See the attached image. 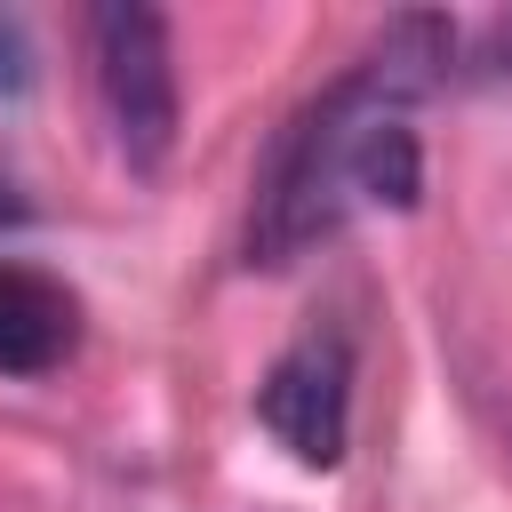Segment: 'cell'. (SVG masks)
Listing matches in <instances>:
<instances>
[{"label":"cell","mask_w":512,"mask_h":512,"mask_svg":"<svg viewBox=\"0 0 512 512\" xmlns=\"http://www.w3.org/2000/svg\"><path fill=\"white\" fill-rule=\"evenodd\" d=\"M264 432L296 456V464H336L344 456V416H352V360L336 336H312L296 352L272 360L264 392H256Z\"/></svg>","instance_id":"3"},{"label":"cell","mask_w":512,"mask_h":512,"mask_svg":"<svg viewBox=\"0 0 512 512\" xmlns=\"http://www.w3.org/2000/svg\"><path fill=\"white\" fill-rule=\"evenodd\" d=\"M8 216H16V200H8V192H0V224H8Z\"/></svg>","instance_id":"5"},{"label":"cell","mask_w":512,"mask_h":512,"mask_svg":"<svg viewBox=\"0 0 512 512\" xmlns=\"http://www.w3.org/2000/svg\"><path fill=\"white\" fill-rule=\"evenodd\" d=\"M80 344V304L64 280L0 256V376H48Z\"/></svg>","instance_id":"4"},{"label":"cell","mask_w":512,"mask_h":512,"mask_svg":"<svg viewBox=\"0 0 512 512\" xmlns=\"http://www.w3.org/2000/svg\"><path fill=\"white\" fill-rule=\"evenodd\" d=\"M408 88L416 80L400 72V56H376L360 80L328 88L296 120V136L256 200V264H288L304 240L336 232L344 208H360V200H392V208L416 200Z\"/></svg>","instance_id":"1"},{"label":"cell","mask_w":512,"mask_h":512,"mask_svg":"<svg viewBox=\"0 0 512 512\" xmlns=\"http://www.w3.org/2000/svg\"><path fill=\"white\" fill-rule=\"evenodd\" d=\"M96 88L112 112V136L136 168H160L176 136V72H168V24L152 8H96Z\"/></svg>","instance_id":"2"}]
</instances>
